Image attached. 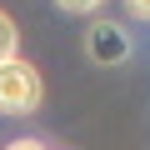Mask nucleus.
<instances>
[{
  "label": "nucleus",
  "instance_id": "obj_1",
  "mask_svg": "<svg viewBox=\"0 0 150 150\" xmlns=\"http://www.w3.org/2000/svg\"><path fill=\"white\" fill-rule=\"evenodd\" d=\"M40 100H45V75L25 55H10L0 65V115H35Z\"/></svg>",
  "mask_w": 150,
  "mask_h": 150
},
{
  "label": "nucleus",
  "instance_id": "obj_2",
  "mask_svg": "<svg viewBox=\"0 0 150 150\" xmlns=\"http://www.w3.org/2000/svg\"><path fill=\"white\" fill-rule=\"evenodd\" d=\"M85 55H90L95 65H120V60L130 55V35H125V25H115V20H95V25H85Z\"/></svg>",
  "mask_w": 150,
  "mask_h": 150
},
{
  "label": "nucleus",
  "instance_id": "obj_3",
  "mask_svg": "<svg viewBox=\"0 0 150 150\" xmlns=\"http://www.w3.org/2000/svg\"><path fill=\"white\" fill-rule=\"evenodd\" d=\"M10 55H20V25L10 20V10H0V65Z\"/></svg>",
  "mask_w": 150,
  "mask_h": 150
},
{
  "label": "nucleus",
  "instance_id": "obj_4",
  "mask_svg": "<svg viewBox=\"0 0 150 150\" xmlns=\"http://www.w3.org/2000/svg\"><path fill=\"white\" fill-rule=\"evenodd\" d=\"M55 5H60L65 15H95V10L105 5V0H55Z\"/></svg>",
  "mask_w": 150,
  "mask_h": 150
},
{
  "label": "nucleus",
  "instance_id": "obj_5",
  "mask_svg": "<svg viewBox=\"0 0 150 150\" xmlns=\"http://www.w3.org/2000/svg\"><path fill=\"white\" fill-rule=\"evenodd\" d=\"M125 10H130L135 20H150V0H125Z\"/></svg>",
  "mask_w": 150,
  "mask_h": 150
},
{
  "label": "nucleus",
  "instance_id": "obj_6",
  "mask_svg": "<svg viewBox=\"0 0 150 150\" xmlns=\"http://www.w3.org/2000/svg\"><path fill=\"white\" fill-rule=\"evenodd\" d=\"M5 150H50V145H40V140H10Z\"/></svg>",
  "mask_w": 150,
  "mask_h": 150
}]
</instances>
